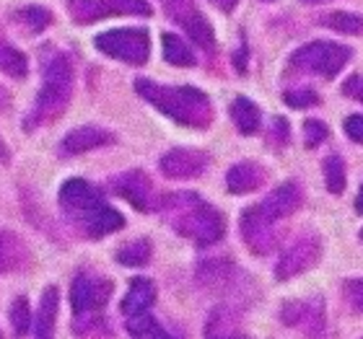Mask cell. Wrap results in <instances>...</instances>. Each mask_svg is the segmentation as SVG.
I'll return each instance as SVG.
<instances>
[{"instance_id": "39", "label": "cell", "mask_w": 363, "mask_h": 339, "mask_svg": "<svg viewBox=\"0 0 363 339\" xmlns=\"http://www.w3.org/2000/svg\"><path fill=\"white\" fill-rule=\"evenodd\" d=\"M361 239H363V231H361Z\"/></svg>"}, {"instance_id": "27", "label": "cell", "mask_w": 363, "mask_h": 339, "mask_svg": "<svg viewBox=\"0 0 363 339\" xmlns=\"http://www.w3.org/2000/svg\"><path fill=\"white\" fill-rule=\"evenodd\" d=\"M11 321H13L16 334H26V329L31 326L29 303H26V298H16V303L11 306Z\"/></svg>"}, {"instance_id": "28", "label": "cell", "mask_w": 363, "mask_h": 339, "mask_svg": "<svg viewBox=\"0 0 363 339\" xmlns=\"http://www.w3.org/2000/svg\"><path fill=\"white\" fill-rule=\"evenodd\" d=\"M286 101L296 109H306V106H314L319 101L317 93L314 91H288L286 93Z\"/></svg>"}, {"instance_id": "32", "label": "cell", "mask_w": 363, "mask_h": 339, "mask_svg": "<svg viewBox=\"0 0 363 339\" xmlns=\"http://www.w3.org/2000/svg\"><path fill=\"white\" fill-rule=\"evenodd\" d=\"M345 93H350L353 98L363 101V78H350L348 84H345Z\"/></svg>"}, {"instance_id": "15", "label": "cell", "mask_w": 363, "mask_h": 339, "mask_svg": "<svg viewBox=\"0 0 363 339\" xmlns=\"http://www.w3.org/2000/svg\"><path fill=\"white\" fill-rule=\"evenodd\" d=\"M156 301V285L151 280L135 277L130 282L128 293H125V301H122V314L133 321V318H145L148 309Z\"/></svg>"}, {"instance_id": "38", "label": "cell", "mask_w": 363, "mask_h": 339, "mask_svg": "<svg viewBox=\"0 0 363 339\" xmlns=\"http://www.w3.org/2000/svg\"><path fill=\"white\" fill-rule=\"evenodd\" d=\"M309 3H322V0H309Z\"/></svg>"}, {"instance_id": "29", "label": "cell", "mask_w": 363, "mask_h": 339, "mask_svg": "<svg viewBox=\"0 0 363 339\" xmlns=\"http://www.w3.org/2000/svg\"><path fill=\"white\" fill-rule=\"evenodd\" d=\"M303 132H306V145H309V148L319 145L327 137V127L322 125V122H317V120L306 122V125H303Z\"/></svg>"}, {"instance_id": "18", "label": "cell", "mask_w": 363, "mask_h": 339, "mask_svg": "<svg viewBox=\"0 0 363 339\" xmlns=\"http://www.w3.org/2000/svg\"><path fill=\"white\" fill-rule=\"evenodd\" d=\"M26 262V246L16 234L0 231V272L18 270Z\"/></svg>"}, {"instance_id": "4", "label": "cell", "mask_w": 363, "mask_h": 339, "mask_svg": "<svg viewBox=\"0 0 363 339\" xmlns=\"http://www.w3.org/2000/svg\"><path fill=\"white\" fill-rule=\"evenodd\" d=\"M301 205V189L296 184H280L272 189L262 202L252 205L242 215V234L244 241L255 254H267L272 246V226L283 220L286 215L296 212Z\"/></svg>"}, {"instance_id": "11", "label": "cell", "mask_w": 363, "mask_h": 339, "mask_svg": "<svg viewBox=\"0 0 363 339\" xmlns=\"http://www.w3.org/2000/svg\"><path fill=\"white\" fill-rule=\"evenodd\" d=\"M319 251H322V246L314 236H298L286 249V254L280 256L278 267H275L278 280H291L298 272H306L319 259Z\"/></svg>"}, {"instance_id": "19", "label": "cell", "mask_w": 363, "mask_h": 339, "mask_svg": "<svg viewBox=\"0 0 363 339\" xmlns=\"http://www.w3.org/2000/svg\"><path fill=\"white\" fill-rule=\"evenodd\" d=\"M231 120L239 130H242L244 135H255L259 127V109L252 104L250 98H234V104H231Z\"/></svg>"}, {"instance_id": "31", "label": "cell", "mask_w": 363, "mask_h": 339, "mask_svg": "<svg viewBox=\"0 0 363 339\" xmlns=\"http://www.w3.org/2000/svg\"><path fill=\"white\" fill-rule=\"evenodd\" d=\"M345 132L350 135V140L363 143V117L361 114H353V117L345 120Z\"/></svg>"}, {"instance_id": "33", "label": "cell", "mask_w": 363, "mask_h": 339, "mask_svg": "<svg viewBox=\"0 0 363 339\" xmlns=\"http://www.w3.org/2000/svg\"><path fill=\"white\" fill-rule=\"evenodd\" d=\"M272 132H275V137H280V143H288V122L286 120L272 122Z\"/></svg>"}, {"instance_id": "14", "label": "cell", "mask_w": 363, "mask_h": 339, "mask_svg": "<svg viewBox=\"0 0 363 339\" xmlns=\"http://www.w3.org/2000/svg\"><path fill=\"white\" fill-rule=\"evenodd\" d=\"M283 318L288 326H298L309 337H319L325 332V311L317 303H288L283 309Z\"/></svg>"}, {"instance_id": "13", "label": "cell", "mask_w": 363, "mask_h": 339, "mask_svg": "<svg viewBox=\"0 0 363 339\" xmlns=\"http://www.w3.org/2000/svg\"><path fill=\"white\" fill-rule=\"evenodd\" d=\"M112 189L117 195H122L130 205H135L138 210H151V200H153V187L148 176L143 171H128L120 173L117 179L112 181Z\"/></svg>"}, {"instance_id": "21", "label": "cell", "mask_w": 363, "mask_h": 339, "mask_svg": "<svg viewBox=\"0 0 363 339\" xmlns=\"http://www.w3.org/2000/svg\"><path fill=\"white\" fill-rule=\"evenodd\" d=\"M0 70L8 73L11 78H23L29 73V62H26V54L13 47L8 39L0 37Z\"/></svg>"}, {"instance_id": "35", "label": "cell", "mask_w": 363, "mask_h": 339, "mask_svg": "<svg viewBox=\"0 0 363 339\" xmlns=\"http://www.w3.org/2000/svg\"><path fill=\"white\" fill-rule=\"evenodd\" d=\"M148 334H151V339H174L172 334H167L164 329H159V326H153V329Z\"/></svg>"}, {"instance_id": "30", "label": "cell", "mask_w": 363, "mask_h": 339, "mask_svg": "<svg viewBox=\"0 0 363 339\" xmlns=\"http://www.w3.org/2000/svg\"><path fill=\"white\" fill-rule=\"evenodd\" d=\"M345 298L356 311H363V280H348L345 282Z\"/></svg>"}, {"instance_id": "22", "label": "cell", "mask_w": 363, "mask_h": 339, "mask_svg": "<svg viewBox=\"0 0 363 339\" xmlns=\"http://www.w3.org/2000/svg\"><path fill=\"white\" fill-rule=\"evenodd\" d=\"M161 42H164V57H167V62L179 65V68L195 65V54H192V50H189L177 34H164Z\"/></svg>"}, {"instance_id": "24", "label": "cell", "mask_w": 363, "mask_h": 339, "mask_svg": "<svg viewBox=\"0 0 363 339\" xmlns=\"http://www.w3.org/2000/svg\"><path fill=\"white\" fill-rule=\"evenodd\" d=\"M18 21L31 31V34H39V31L45 29L47 23L52 21V13L42 6H26L18 11Z\"/></svg>"}, {"instance_id": "6", "label": "cell", "mask_w": 363, "mask_h": 339, "mask_svg": "<svg viewBox=\"0 0 363 339\" xmlns=\"http://www.w3.org/2000/svg\"><path fill=\"white\" fill-rule=\"evenodd\" d=\"M99 52L128 65H143L151 54V37L145 29H112L94 39Z\"/></svg>"}, {"instance_id": "23", "label": "cell", "mask_w": 363, "mask_h": 339, "mask_svg": "<svg viewBox=\"0 0 363 339\" xmlns=\"http://www.w3.org/2000/svg\"><path fill=\"white\" fill-rule=\"evenodd\" d=\"M151 259V243L145 239H138L133 243H125L120 251H117V262L125 264V267H140Z\"/></svg>"}, {"instance_id": "17", "label": "cell", "mask_w": 363, "mask_h": 339, "mask_svg": "<svg viewBox=\"0 0 363 339\" xmlns=\"http://www.w3.org/2000/svg\"><path fill=\"white\" fill-rule=\"evenodd\" d=\"M265 181V171L255 163H236L231 166L226 176V184L234 195H247V192H255Z\"/></svg>"}, {"instance_id": "10", "label": "cell", "mask_w": 363, "mask_h": 339, "mask_svg": "<svg viewBox=\"0 0 363 339\" xmlns=\"http://www.w3.org/2000/svg\"><path fill=\"white\" fill-rule=\"evenodd\" d=\"M112 295V282L106 277L91 275V272H78L70 287V303L76 314H86V311L101 309Z\"/></svg>"}, {"instance_id": "3", "label": "cell", "mask_w": 363, "mask_h": 339, "mask_svg": "<svg viewBox=\"0 0 363 339\" xmlns=\"http://www.w3.org/2000/svg\"><path fill=\"white\" fill-rule=\"evenodd\" d=\"M135 91L145 101H151L169 120L187 127H208L213 120V106L200 88L192 86H161L145 78H138Z\"/></svg>"}, {"instance_id": "26", "label": "cell", "mask_w": 363, "mask_h": 339, "mask_svg": "<svg viewBox=\"0 0 363 339\" xmlns=\"http://www.w3.org/2000/svg\"><path fill=\"white\" fill-rule=\"evenodd\" d=\"M322 23L333 26L335 31H342V34H363V18L356 13H342V11H337V13L322 18Z\"/></svg>"}, {"instance_id": "5", "label": "cell", "mask_w": 363, "mask_h": 339, "mask_svg": "<svg viewBox=\"0 0 363 339\" xmlns=\"http://www.w3.org/2000/svg\"><path fill=\"white\" fill-rule=\"evenodd\" d=\"M42 88H39L37 104L31 109V117L23 127H37L42 122L57 120L62 109L68 106L73 93V65L60 50L45 47L42 50Z\"/></svg>"}, {"instance_id": "20", "label": "cell", "mask_w": 363, "mask_h": 339, "mask_svg": "<svg viewBox=\"0 0 363 339\" xmlns=\"http://www.w3.org/2000/svg\"><path fill=\"white\" fill-rule=\"evenodd\" d=\"M55 316H57V290L47 287L45 295H42V306H39L37 316V339H52Z\"/></svg>"}, {"instance_id": "36", "label": "cell", "mask_w": 363, "mask_h": 339, "mask_svg": "<svg viewBox=\"0 0 363 339\" xmlns=\"http://www.w3.org/2000/svg\"><path fill=\"white\" fill-rule=\"evenodd\" d=\"M356 210L363 212V187L358 189V197H356Z\"/></svg>"}, {"instance_id": "25", "label": "cell", "mask_w": 363, "mask_h": 339, "mask_svg": "<svg viewBox=\"0 0 363 339\" xmlns=\"http://www.w3.org/2000/svg\"><path fill=\"white\" fill-rule=\"evenodd\" d=\"M325 181H327V189H330L333 195H340L342 189H345V166H342L340 156H327Z\"/></svg>"}, {"instance_id": "8", "label": "cell", "mask_w": 363, "mask_h": 339, "mask_svg": "<svg viewBox=\"0 0 363 339\" xmlns=\"http://www.w3.org/2000/svg\"><path fill=\"white\" fill-rule=\"evenodd\" d=\"M70 16L78 23H91L106 16H151L148 0H68Z\"/></svg>"}, {"instance_id": "34", "label": "cell", "mask_w": 363, "mask_h": 339, "mask_svg": "<svg viewBox=\"0 0 363 339\" xmlns=\"http://www.w3.org/2000/svg\"><path fill=\"white\" fill-rule=\"evenodd\" d=\"M213 6L218 8V11H223V13H231V11H234L236 8V3H239V0H211Z\"/></svg>"}, {"instance_id": "9", "label": "cell", "mask_w": 363, "mask_h": 339, "mask_svg": "<svg viewBox=\"0 0 363 339\" xmlns=\"http://www.w3.org/2000/svg\"><path fill=\"white\" fill-rule=\"evenodd\" d=\"M164 6L169 11V18H174L182 29L187 31L192 42L203 50H213L216 47V37H213V26L208 23L200 11H197L195 0H164Z\"/></svg>"}, {"instance_id": "2", "label": "cell", "mask_w": 363, "mask_h": 339, "mask_svg": "<svg viewBox=\"0 0 363 339\" xmlns=\"http://www.w3.org/2000/svg\"><path fill=\"white\" fill-rule=\"evenodd\" d=\"M60 205L91 239H101L125 226V218L101 200L96 187L84 179H70L60 187Z\"/></svg>"}, {"instance_id": "12", "label": "cell", "mask_w": 363, "mask_h": 339, "mask_svg": "<svg viewBox=\"0 0 363 339\" xmlns=\"http://www.w3.org/2000/svg\"><path fill=\"white\" fill-rule=\"evenodd\" d=\"M208 166V156L203 151H189V148H177L169 151L161 159V171L169 179H195Z\"/></svg>"}, {"instance_id": "37", "label": "cell", "mask_w": 363, "mask_h": 339, "mask_svg": "<svg viewBox=\"0 0 363 339\" xmlns=\"http://www.w3.org/2000/svg\"><path fill=\"white\" fill-rule=\"evenodd\" d=\"M8 159V151L3 148V143H0V161H6Z\"/></svg>"}, {"instance_id": "16", "label": "cell", "mask_w": 363, "mask_h": 339, "mask_svg": "<svg viewBox=\"0 0 363 339\" xmlns=\"http://www.w3.org/2000/svg\"><path fill=\"white\" fill-rule=\"evenodd\" d=\"M114 140V135L109 130L94 127V125H86V127H78L73 132L65 135L62 140V151L70 153V156H78V153L94 151V148H101V145H109Z\"/></svg>"}, {"instance_id": "7", "label": "cell", "mask_w": 363, "mask_h": 339, "mask_svg": "<svg viewBox=\"0 0 363 339\" xmlns=\"http://www.w3.org/2000/svg\"><path fill=\"white\" fill-rule=\"evenodd\" d=\"M348 60H350L348 47L335 45V42H311V45L296 50L294 57H291V65L309 70V73H317V76L335 78L345 68Z\"/></svg>"}, {"instance_id": "1", "label": "cell", "mask_w": 363, "mask_h": 339, "mask_svg": "<svg viewBox=\"0 0 363 339\" xmlns=\"http://www.w3.org/2000/svg\"><path fill=\"white\" fill-rule=\"evenodd\" d=\"M159 210L167 215V220L182 236H187L197 246H211V243L220 241V236L226 231L223 215L213 205L200 200V195H189V192L167 195L161 200Z\"/></svg>"}]
</instances>
